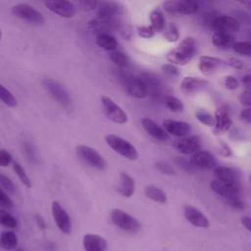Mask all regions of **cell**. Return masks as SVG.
I'll list each match as a JSON object with an SVG mask.
<instances>
[{"label": "cell", "mask_w": 251, "mask_h": 251, "mask_svg": "<svg viewBox=\"0 0 251 251\" xmlns=\"http://www.w3.org/2000/svg\"><path fill=\"white\" fill-rule=\"evenodd\" d=\"M113 224L126 232H138L141 229V224L137 219L121 209H113L110 214Z\"/></svg>", "instance_id": "cell-3"}, {"label": "cell", "mask_w": 251, "mask_h": 251, "mask_svg": "<svg viewBox=\"0 0 251 251\" xmlns=\"http://www.w3.org/2000/svg\"><path fill=\"white\" fill-rule=\"evenodd\" d=\"M212 190L225 198V200H229L234 197H240L241 194V184L239 182H229L223 181L220 179H214L211 182Z\"/></svg>", "instance_id": "cell-6"}, {"label": "cell", "mask_w": 251, "mask_h": 251, "mask_svg": "<svg viewBox=\"0 0 251 251\" xmlns=\"http://www.w3.org/2000/svg\"><path fill=\"white\" fill-rule=\"evenodd\" d=\"M0 184L4 187L5 190L9 191V192H14L15 191V186L14 183L12 182V180L5 175L0 174Z\"/></svg>", "instance_id": "cell-45"}, {"label": "cell", "mask_w": 251, "mask_h": 251, "mask_svg": "<svg viewBox=\"0 0 251 251\" xmlns=\"http://www.w3.org/2000/svg\"><path fill=\"white\" fill-rule=\"evenodd\" d=\"M196 54V42L191 36L183 38L180 43L166 55V59L170 64L175 66L187 65Z\"/></svg>", "instance_id": "cell-1"}, {"label": "cell", "mask_w": 251, "mask_h": 251, "mask_svg": "<svg viewBox=\"0 0 251 251\" xmlns=\"http://www.w3.org/2000/svg\"><path fill=\"white\" fill-rule=\"evenodd\" d=\"M142 80L144 81V83L146 85L148 95H150L154 99H157L161 92L160 83H159L158 79L150 74H143Z\"/></svg>", "instance_id": "cell-29"}, {"label": "cell", "mask_w": 251, "mask_h": 251, "mask_svg": "<svg viewBox=\"0 0 251 251\" xmlns=\"http://www.w3.org/2000/svg\"><path fill=\"white\" fill-rule=\"evenodd\" d=\"M12 166H13L14 172L16 173V175L20 178V180L23 182V184L26 187H30V185H31L30 179H29L27 174L25 173V169L18 162H15V161L12 163Z\"/></svg>", "instance_id": "cell-38"}, {"label": "cell", "mask_w": 251, "mask_h": 251, "mask_svg": "<svg viewBox=\"0 0 251 251\" xmlns=\"http://www.w3.org/2000/svg\"><path fill=\"white\" fill-rule=\"evenodd\" d=\"M209 84V81L196 76H185L182 78L179 89L185 95L195 94L204 89Z\"/></svg>", "instance_id": "cell-18"}, {"label": "cell", "mask_w": 251, "mask_h": 251, "mask_svg": "<svg viewBox=\"0 0 251 251\" xmlns=\"http://www.w3.org/2000/svg\"><path fill=\"white\" fill-rule=\"evenodd\" d=\"M35 222H36V224L38 225V226H39L41 229H44V228L46 227L45 221H44L43 217H41L40 215H36V216H35Z\"/></svg>", "instance_id": "cell-55"}, {"label": "cell", "mask_w": 251, "mask_h": 251, "mask_svg": "<svg viewBox=\"0 0 251 251\" xmlns=\"http://www.w3.org/2000/svg\"><path fill=\"white\" fill-rule=\"evenodd\" d=\"M12 13L24 21L29 22L35 25H41L44 23V18L39 11L34 7L26 3H19L12 7Z\"/></svg>", "instance_id": "cell-8"}, {"label": "cell", "mask_w": 251, "mask_h": 251, "mask_svg": "<svg viewBox=\"0 0 251 251\" xmlns=\"http://www.w3.org/2000/svg\"><path fill=\"white\" fill-rule=\"evenodd\" d=\"M0 225L8 228H15L18 225V222L13 215L0 209Z\"/></svg>", "instance_id": "cell-37"}, {"label": "cell", "mask_w": 251, "mask_h": 251, "mask_svg": "<svg viewBox=\"0 0 251 251\" xmlns=\"http://www.w3.org/2000/svg\"><path fill=\"white\" fill-rule=\"evenodd\" d=\"M212 28L215 32H226L232 34L239 30L238 21L230 16L217 15L211 23Z\"/></svg>", "instance_id": "cell-9"}, {"label": "cell", "mask_w": 251, "mask_h": 251, "mask_svg": "<svg viewBox=\"0 0 251 251\" xmlns=\"http://www.w3.org/2000/svg\"><path fill=\"white\" fill-rule=\"evenodd\" d=\"M123 6L117 2H101L97 7V16L107 19H118L123 13Z\"/></svg>", "instance_id": "cell-22"}, {"label": "cell", "mask_w": 251, "mask_h": 251, "mask_svg": "<svg viewBox=\"0 0 251 251\" xmlns=\"http://www.w3.org/2000/svg\"><path fill=\"white\" fill-rule=\"evenodd\" d=\"M13 162L12 155L7 150L0 149V167H8Z\"/></svg>", "instance_id": "cell-43"}, {"label": "cell", "mask_w": 251, "mask_h": 251, "mask_svg": "<svg viewBox=\"0 0 251 251\" xmlns=\"http://www.w3.org/2000/svg\"><path fill=\"white\" fill-rule=\"evenodd\" d=\"M242 83L246 87V89H251V75H246L242 77Z\"/></svg>", "instance_id": "cell-56"}, {"label": "cell", "mask_w": 251, "mask_h": 251, "mask_svg": "<svg viewBox=\"0 0 251 251\" xmlns=\"http://www.w3.org/2000/svg\"><path fill=\"white\" fill-rule=\"evenodd\" d=\"M0 206L4 208H11L13 206L12 199L5 193V191L0 187Z\"/></svg>", "instance_id": "cell-49"}, {"label": "cell", "mask_w": 251, "mask_h": 251, "mask_svg": "<svg viewBox=\"0 0 251 251\" xmlns=\"http://www.w3.org/2000/svg\"><path fill=\"white\" fill-rule=\"evenodd\" d=\"M44 5L52 13L66 19H71L75 14L74 4L67 0H48L44 1Z\"/></svg>", "instance_id": "cell-12"}, {"label": "cell", "mask_w": 251, "mask_h": 251, "mask_svg": "<svg viewBox=\"0 0 251 251\" xmlns=\"http://www.w3.org/2000/svg\"><path fill=\"white\" fill-rule=\"evenodd\" d=\"M0 100L7 105L8 107H16L18 105L17 98L12 94L10 90H8L4 85L0 83Z\"/></svg>", "instance_id": "cell-35"}, {"label": "cell", "mask_w": 251, "mask_h": 251, "mask_svg": "<svg viewBox=\"0 0 251 251\" xmlns=\"http://www.w3.org/2000/svg\"><path fill=\"white\" fill-rule=\"evenodd\" d=\"M141 126L144 128V130L153 138L161 141H165L169 139V134L167 131L161 127L157 123H155L153 120L150 118H142L141 119Z\"/></svg>", "instance_id": "cell-23"}, {"label": "cell", "mask_w": 251, "mask_h": 251, "mask_svg": "<svg viewBox=\"0 0 251 251\" xmlns=\"http://www.w3.org/2000/svg\"><path fill=\"white\" fill-rule=\"evenodd\" d=\"M164 104H165L166 108H168L170 111H172L174 113H180L184 110V106H183L181 100H179L178 98L172 96V95H168L165 97Z\"/></svg>", "instance_id": "cell-33"}, {"label": "cell", "mask_w": 251, "mask_h": 251, "mask_svg": "<svg viewBox=\"0 0 251 251\" xmlns=\"http://www.w3.org/2000/svg\"><path fill=\"white\" fill-rule=\"evenodd\" d=\"M240 118L247 123H251V107L243 109L240 112Z\"/></svg>", "instance_id": "cell-52"}, {"label": "cell", "mask_w": 251, "mask_h": 251, "mask_svg": "<svg viewBox=\"0 0 251 251\" xmlns=\"http://www.w3.org/2000/svg\"><path fill=\"white\" fill-rule=\"evenodd\" d=\"M191 167L202 169V170H211L217 168V161L215 157L208 151L199 150L194 153L189 161Z\"/></svg>", "instance_id": "cell-16"}, {"label": "cell", "mask_w": 251, "mask_h": 251, "mask_svg": "<svg viewBox=\"0 0 251 251\" xmlns=\"http://www.w3.org/2000/svg\"><path fill=\"white\" fill-rule=\"evenodd\" d=\"M195 117L196 119L203 125L210 126V127H214L215 126V116L212 115L210 112H208L205 109H198L195 112Z\"/></svg>", "instance_id": "cell-34"}, {"label": "cell", "mask_w": 251, "mask_h": 251, "mask_svg": "<svg viewBox=\"0 0 251 251\" xmlns=\"http://www.w3.org/2000/svg\"><path fill=\"white\" fill-rule=\"evenodd\" d=\"M75 152L89 166L100 171H103L106 169V166H107L106 161L104 160L102 155L98 151H96L94 148L87 145L80 144L75 147Z\"/></svg>", "instance_id": "cell-5"}, {"label": "cell", "mask_w": 251, "mask_h": 251, "mask_svg": "<svg viewBox=\"0 0 251 251\" xmlns=\"http://www.w3.org/2000/svg\"><path fill=\"white\" fill-rule=\"evenodd\" d=\"M241 224H242V226L246 229L251 231V218L250 217H243V218H241Z\"/></svg>", "instance_id": "cell-54"}, {"label": "cell", "mask_w": 251, "mask_h": 251, "mask_svg": "<svg viewBox=\"0 0 251 251\" xmlns=\"http://www.w3.org/2000/svg\"><path fill=\"white\" fill-rule=\"evenodd\" d=\"M226 66H227L226 61H224L217 57H212L207 55L199 57L198 68L200 72L205 75H211L216 72L226 68Z\"/></svg>", "instance_id": "cell-13"}, {"label": "cell", "mask_w": 251, "mask_h": 251, "mask_svg": "<svg viewBox=\"0 0 251 251\" xmlns=\"http://www.w3.org/2000/svg\"><path fill=\"white\" fill-rule=\"evenodd\" d=\"M212 43L221 49H228L235 43L234 36L226 32H214L212 36Z\"/></svg>", "instance_id": "cell-27"}, {"label": "cell", "mask_w": 251, "mask_h": 251, "mask_svg": "<svg viewBox=\"0 0 251 251\" xmlns=\"http://www.w3.org/2000/svg\"><path fill=\"white\" fill-rule=\"evenodd\" d=\"M44 87L48 90V92L62 105H69L70 104V96L68 91L56 80L52 78H45L42 81Z\"/></svg>", "instance_id": "cell-17"}, {"label": "cell", "mask_w": 251, "mask_h": 251, "mask_svg": "<svg viewBox=\"0 0 251 251\" xmlns=\"http://www.w3.org/2000/svg\"><path fill=\"white\" fill-rule=\"evenodd\" d=\"M78 4H79L81 10L88 12V11H92V10L96 9L98 7L99 2L94 1V0H83V1H79Z\"/></svg>", "instance_id": "cell-46"}, {"label": "cell", "mask_w": 251, "mask_h": 251, "mask_svg": "<svg viewBox=\"0 0 251 251\" xmlns=\"http://www.w3.org/2000/svg\"><path fill=\"white\" fill-rule=\"evenodd\" d=\"M163 8L170 14L191 15L198 11L199 5L192 0H168L163 3Z\"/></svg>", "instance_id": "cell-7"}, {"label": "cell", "mask_w": 251, "mask_h": 251, "mask_svg": "<svg viewBox=\"0 0 251 251\" xmlns=\"http://www.w3.org/2000/svg\"><path fill=\"white\" fill-rule=\"evenodd\" d=\"M144 193L149 199H151L154 202L161 203V204L167 202V194L165 193V191L162 188H160L156 185L150 184V185L145 186Z\"/></svg>", "instance_id": "cell-31"}, {"label": "cell", "mask_w": 251, "mask_h": 251, "mask_svg": "<svg viewBox=\"0 0 251 251\" xmlns=\"http://www.w3.org/2000/svg\"><path fill=\"white\" fill-rule=\"evenodd\" d=\"M117 190L122 196H124L126 198L131 197L135 190L134 178L125 172L121 173L120 174V183L117 187Z\"/></svg>", "instance_id": "cell-25"}, {"label": "cell", "mask_w": 251, "mask_h": 251, "mask_svg": "<svg viewBox=\"0 0 251 251\" xmlns=\"http://www.w3.org/2000/svg\"><path fill=\"white\" fill-rule=\"evenodd\" d=\"M164 38L169 42H176L179 39V31L175 24L171 23L165 28Z\"/></svg>", "instance_id": "cell-39"}, {"label": "cell", "mask_w": 251, "mask_h": 251, "mask_svg": "<svg viewBox=\"0 0 251 251\" xmlns=\"http://www.w3.org/2000/svg\"><path fill=\"white\" fill-rule=\"evenodd\" d=\"M214 174L217 179L229 182H239L240 175L236 169L231 167H217L214 170Z\"/></svg>", "instance_id": "cell-26"}, {"label": "cell", "mask_w": 251, "mask_h": 251, "mask_svg": "<svg viewBox=\"0 0 251 251\" xmlns=\"http://www.w3.org/2000/svg\"><path fill=\"white\" fill-rule=\"evenodd\" d=\"M18 245V237L14 231H3L0 236V246L5 250L15 249Z\"/></svg>", "instance_id": "cell-32"}, {"label": "cell", "mask_w": 251, "mask_h": 251, "mask_svg": "<svg viewBox=\"0 0 251 251\" xmlns=\"http://www.w3.org/2000/svg\"><path fill=\"white\" fill-rule=\"evenodd\" d=\"M239 101L243 106L251 107V89H245L239 96Z\"/></svg>", "instance_id": "cell-48"}, {"label": "cell", "mask_w": 251, "mask_h": 251, "mask_svg": "<svg viewBox=\"0 0 251 251\" xmlns=\"http://www.w3.org/2000/svg\"><path fill=\"white\" fill-rule=\"evenodd\" d=\"M183 215L185 219L194 226L207 228L210 226V222L208 218L197 208L186 205L183 207Z\"/></svg>", "instance_id": "cell-20"}, {"label": "cell", "mask_w": 251, "mask_h": 251, "mask_svg": "<svg viewBox=\"0 0 251 251\" xmlns=\"http://www.w3.org/2000/svg\"><path fill=\"white\" fill-rule=\"evenodd\" d=\"M83 247L85 251H106L107 241L106 239L94 233H86L82 239Z\"/></svg>", "instance_id": "cell-24"}, {"label": "cell", "mask_w": 251, "mask_h": 251, "mask_svg": "<svg viewBox=\"0 0 251 251\" xmlns=\"http://www.w3.org/2000/svg\"><path fill=\"white\" fill-rule=\"evenodd\" d=\"M220 154L225 156V157H228L231 155V149L227 144H222L221 148H220Z\"/></svg>", "instance_id": "cell-53"}, {"label": "cell", "mask_w": 251, "mask_h": 251, "mask_svg": "<svg viewBox=\"0 0 251 251\" xmlns=\"http://www.w3.org/2000/svg\"><path fill=\"white\" fill-rule=\"evenodd\" d=\"M149 20L151 23V26L155 31L160 32L165 28L166 21L164 17V13L160 8H154L149 14Z\"/></svg>", "instance_id": "cell-30"}, {"label": "cell", "mask_w": 251, "mask_h": 251, "mask_svg": "<svg viewBox=\"0 0 251 251\" xmlns=\"http://www.w3.org/2000/svg\"><path fill=\"white\" fill-rule=\"evenodd\" d=\"M121 26L119 19H107L96 17L88 22V28L93 32L99 34L109 33L113 30H117Z\"/></svg>", "instance_id": "cell-10"}, {"label": "cell", "mask_w": 251, "mask_h": 251, "mask_svg": "<svg viewBox=\"0 0 251 251\" xmlns=\"http://www.w3.org/2000/svg\"><path fill=\"white\" fill-rule=\"evenodd\" d=\"M137 33L142 38H152L155 34L154 28L150 25H138Z\"/></svg>", "instance_id": "cell-42"}, {"label": "cell", "mask_w": 251, "mask_h": 251, "mask_svg": "<svg viewBox=\"0 0 251 251\" xmlns=\"http://www.w3.org/2000/svg\"><path fill=\"white\" fill-rule=\"evenodd\" d=\"M232 49L237 54L251 57V42L249 41H235Z\"/></svg>", "instance_id": "cell-40"}, {"label": "cell", "mask_w": 251, "mask_h": 251, "mask_svg": "<svg viewBox=\"0 0 251 251\" xmlns=\"http://www.w3.org/2000/svg\"><path fill=\"white\" fill-rule=\"evenodd\" d=\"M95 43L103 50H106L109 52L116 51L118 47L117 39L109 33H103V34L97 35L95 39Z\"/></svg>", "instance_id": "cell-28"}, {"label": "cell", "mask_w": 251, "mask_h": 251, "mask_svg": "<svg viewBox=\"0 0 251 251\" xmlns=\"http://www.w3.org/2000/svg\"><path fill=\"white\" fill-rule=\"evenodd\" d=\"M25 151L27 153V155L29 156V159H34V155H33V150L32 148L28 145V144H25Z\"/></svg>", "instance_id": "cell-58"}, {"label": "cell", "mask_w": 251, "mask_h": 251, "mask_svg": "<svg viewBox=\"0 0 251 251\" xmlns=\"http://www.w3.org/2000/svg\"><path fill=\"white\" fill-rule=\"evenodd\" d=\"M156 168L164 175H167V176H173L175 175L176 171L174 169V167L169 164L168 162L166 161H158L156 163Z\"/></svg>", "instance_id": "cell-41"}, {"label": "cell", "mask_w": 251, "mask_h": 251, "mask_svg": "<svg viewBox=\"0 0 251 251\" xmlns=\"http://www.w3.org/2000/svg\"><path fill=\"white\" fill-rule=\"evenodd\" d=\"M101 103L103 107V111L105 116L113 123L124 125L127 123L128 118L126 113L109 96L102 95L101 96Z\"/></svg>", "instance_id": "cell-4"}, {"label": "cell", "mask_w": 251, "mask_h": 251, "mask_svg": "<svg viewBox=\"0 0 251 251\" xmlns=\"http://www.w3.org/2000/svg\"><path fill=\"white\" fill-rule=\"evenodd\" d=\"M214 116H215L216 123H215V126L213 127V132L217 135L226 132L232 125V121L229 118V115L227 112V107L226 105L219 106L215 111Z\"/></svg>", "instance_id": "cell-14"}, {"label": "cell", "mask_w": 251, "mask_h": 251, "mask_svg": "<svg viewBox=\"0 0 251 251\" xmlns=\"http://www.w3.org/2000/svg\"><path fill=\"white\" fill-rule=\"evenodd\" d=\"M225 86L228 90H235L238 87V80L233 75H226L224 80Z\"/></svg>", "instance_id": "cell-47"}, {"label": "cell", "mask_w": 251, "mask_h": 251, "mask_svg": "<svg viewBox=\"0 0 251 251\" xmlns=\"http://www.w3.org/2000/svg\"><path fill=\"white\" fill-rule=\"evenodd\" d=\"M105 140H106V143L116 153L123 156L124 158L130 161H135L138 159V152L136 148L125 138L118 136L116 134L110 133L105 136Z\"/></svg>", "instance_id": "cell-2"}, {"label": "cell", "mask_w": 251, "mask_h": 251, "mask_svg": "<svg viewBox=\"0 0 251 251\" xmlns=\"http://www.w3.org/2000/svg\"><path fill=\"white\" fill-rule=\"evenodd\" d=\"M239 5L244 7L249 13H251V0H243V1H238L237 2Z\"/></svg>", "instance_id": "cell-57"}, {"label": "cell", "mask_w": 251, "mask_h": 251, "mask_svg": "<svg viewBox=\"0 0 251 251\" xmlns=\"http://www.w3.org/2000/svg\"><path fill=\"white\" fill-rule=\"evenodd\" d=\"M51 211L53 215V219L55 221L58 228L65 234H69L72 229L71 218L69 214L65 211L62 205L58 201H53L51 205Z\"/></svg>", "instance_id": "cell-11"}, {"label": "cell", "mask_w": 251, "mask_h": 251, "mask_svg": "<svg viewBox=\"0 0 251 251\" xmlns=\"http://www.w3.org/2000/svg\"><path fill=\"white\" fill-rule=\"evenodd\" d=\"M124 87L126 92L129 96L136 99H143L148 95L146 85L142 80V78H139V77H135V76L126 77L124 82Z\"/></svg>", "instance_id": "cell-15"}, {"label": "cell", "mask_w": 251, "mask_h": 251, "mask_svg": "<svg viewBox=\"0 0 251 251\" xmlns=\"http://www.w3.org/2000/svg\"><path fill=\"white\" fill-rule=\"evenodd\" d=\"M15 251H24V249L23 248H17Z\"/></svg>", "instance_id": "cell-59"}, {"label": "cell", "mask_w": 251, "mask_h": 251, "mask_svg": "<svg viewBox=\"0 0 251 251\" xmlns=\"http://www.w3.org/2000/svg\"><path fill=\"white\" fill-rule=\"evenodd\" d=\"M163 128L168 134H172L176 137H185L191 131V126L188 123L175 120H165L163 122Z\"/></svg>", "instance_id": "cell-21"}, {"label": "cell", "mask_w": 251, "mask_h": 251, "mask_svg": "<svg viewBox=\"0 0 251 251\" xmlns=\"http://www.w3.org/2000/svg\"><path fill=\"white\" fill-rule=\"evenodd\" d=\"M1 38H2V31H1V29H0V40H1Z\"/></svg>", "instance_id": "cell-60"}, {"label": "cell", "mask_w": 251, "mask_h": 251, "mask_svg": "<svg viewBox=\"0 0 251 251\" xmlns=\"http://www.w3.org/2000/svg\"><path fill=\"white\" fill-rule=\"evenodd\" d=\"M249 179H250V182H251V175H250V177H249Z\"/></svg>", "instance_id": "cell-61"}, {"label": "cell", "mask_w": 251, "mask_h": 251, "mask_svg": "<svg viewBox=\"0 0 251 251\" xmlns=\"http://www.w3.org/2000/svg\"><path fill=\"white\" fill-rule=\"evenodd\" d=\"M162 70L165 74H167L170 76H177L179 75L180 72L178 70V68L173 64H165L162 66Z\"/></svg>", "instance_id": "cell-44"}, {"label": "cell", "mask_w": 251, "mask_h": 251, "mask_svg": "<svg viewBox=\"0 0 251 251\" xmlns=\"http://www.w3.org/2000/svg\"><path fill=\"white\" fill-rule=\"evenodd\" d=\"M109 58L112 63H114L116 66L120 68H126L128 66V63H129L127 56L124 52L118 51V50L111 52L109 55Z\"/></svg>", "instance_id": "cell-36"}, {"label": "cell", "mask_w": 251, "mask_h": 251, "mask_svg": "<svg viewBox=\"0 0 251 251\" xmlns=\"http://www.w3.org/2000/svg\"><path fill=\"white\" fill-rule=\"evenodd\" d=\"M227 66L235 69V70H242L243 69V63L241 60L237 59V58H234V57H231L229 58L227 61Z\"/></svg>", "instance_id": "cell-51"}, {"label": "cell", "mask_w": 251, "mask_h": 251, "mask_svg": "<svg viewBox=\"0 0 251 251\" xmlns=\"http://www.w3.org/2000/svg\"><path fill=\"white\" fill-rule=\"evenodd\" d=\"M201 146L200 139L198 136H185L181 137L179 139H176L174 142V147L180 153L189 155V154H194L199 151Z\"/></svg>", "instance_id": "cell-19"}, {"label": "cell", "mask_w": 251, "mask_h": 251, "mask_svg": "<svg viewBox=\"0 0 251 251\" xmlns=\"http://www.w3.org/2000/svg\"><path fill=\"white\" fill-rule=\"evenodd\" d=\"M226 203L231 206L233 209H236V210H243L244 209V203L243 201L241 200L240 197H234V198H231L229 200H226Z\"/></svg>", "instance_id": "cell-50"}]
</instances>
